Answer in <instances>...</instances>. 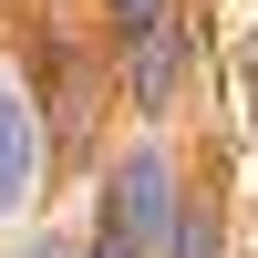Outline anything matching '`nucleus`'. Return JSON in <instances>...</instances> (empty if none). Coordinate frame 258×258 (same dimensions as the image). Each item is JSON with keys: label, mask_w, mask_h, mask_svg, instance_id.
<instances>
[{"label": "nucleus", "mask_w": 258, "mask_h": 258, "mask_svg": "<svg viewBox=\"0 0 258 258\" xmlns=\"http://www.w3.org/2000/svg\"><path fill=\"white\" fill-rule=\"evenodd\" d=\"M41 176V145H31V114H21V93L0 83V207H21Z\"/></svg>", "instance_id": "nucleus-2"}, {"label": "nucleus", "mask_w": 258, "mask_h": 258, "mask_svg": "<svg viewBox=\"0 0 258 258\" xmlns=\"http://www.w3.org/2000/svg\"><path fill=\"white\" fill-rule=\"evenodd\" d=\"M176 227V176H165V155H124L114 197H103V248L93 258H145Z\"/></svg>", "instance_id": "nucleus-1"}, {"label": "nucleus", "mask_w": 258, "mask_h": 258, "mask_svg": "<svg viewBox=\"0 0 258 258\" xmlns=\"http://www.w3.org/2000/svg\"><path fill=\"white\" fill-rule=\"evenodd\" d=\"M114 11H124V21H135V31H145V21H155V0H114Z\"/></svg>", "instance_id": "nucleus-5"}, {"label": "nucleus", "mask_w": 258, "mask_h": 258, "mask_svg": "<svg viewBox=\"0 0 258 258\" xmlns=\"http://www.w3.org/2000/svg\"><path fill=\"white\" fill-rule=\"evenodd\" d=\"M31 258H73V248H62V238H31Z\"/></svg>", "instance_id": "nucleus-6"}, {"label": "nucleus", "mask_w": 258, "mask_h": 258, "mask_svg": "<svg viewBox=\"0 0 258 258\" xmlns=\"http://www.w3.org/2000/svg\"><path fill=\"white\" fill-rule=\"evenodd\" d=\"M165 73H176V41L145 21V41H135V83H145V93H165Z\"/></svg>", "instance_id": "nucleus-3"}, {"label": "nucleus", "mask_w": 258, "mask_h": 258, "mask_svg": "<svg viewBox=\"0 0 258 258\" xmlns=\"http://www.w3.org/2000/svg\"><path fill=\"white\" fill-rule=\"evenodd\" d=\"M176 258H217V227H207V217H186V227H176Z\"/></svg>", "instance_id": "nucleus-4"}]
</instances>
